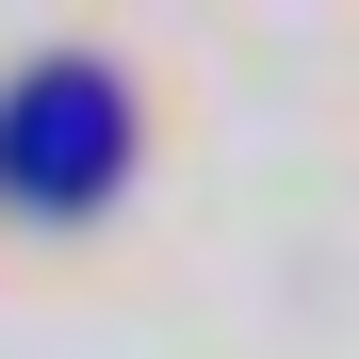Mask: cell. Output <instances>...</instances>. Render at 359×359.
Instances as JSON below:
<instances>
[{
  "label": "cell",
  "mask_w": 359,
  "mask_h": 359,
  "mask_svg": "<svg viewBox=\"0 0 359 359\" xmlns=\"http://www.w3.org/2000/svg\"><path fill=\"white\" fill-rule=\"evenodd\" d=\"M114 163H131V82L98 49H49V66L0 82V196L82 212V196H114Z\"/></svg>",
  "instance_id": "cell-1"
}]
</instances>
